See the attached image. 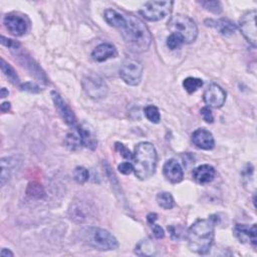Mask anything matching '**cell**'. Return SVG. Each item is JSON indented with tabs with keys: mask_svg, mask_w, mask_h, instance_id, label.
<instances>
[{
	"mask_svg": "<svg viewBox=\"0 0 257 257\" xmlns=\"http://www.w3.org/2000/svg\"><path fill=\"white\" fill-rule=\"evenodd\" d=\"M82 88L85 94L96 100L106 98L109 92V88L105 80L98 76H88L83 78Z\"/></svg>",
	"mask_w": 257,
	"mask_h": 257,
	"instance_id": "8",
	"label": "cell"
},
{
	"mask_svg": "<svg viewBox=\"0 0 257 257\" xmlns=\"http://www.w3.org/2000/svg\"><path fill=\"white\" fill-rule=\"evenodd\" d=\"M144 114L150 122L154 124H159L161 121V115L157 107L148 106L144 109Z\"/></svg>",
	"mask_w": 257,
	"mask_h": 257,
	"instance_id": "28",
	"label": "cell"
},
{
	"mask_svg": "<svg viewBox=\"0 0 257 257\" xmlns=\"http://www.w3.org/2000/svg\"><path fill=\"white\" fill-rule=\"evenodd\" d=\"M203 99L207 107L219 109L221 107H223V105L225 104L226 93L220 87V85L216 83H211L206 89V91H205L203 95Z\"/></svg>",
	"mask_w": 257,
	"mask_h": 257,
	"instance_id": "10",
	"label": "cell"
},
{
	"mask_svg": "<svg viewBox=\"0 0 257 257\" xmlns=\"http://www.w3.org/2000/svg\"><path fill=\"white\" fill-rule=\"evenodd\" d=\"M151 227H152V231H153L154 236H155L157 239H162V238H164V236H165V231H164V229H163L160 225L155 224V223H153V224H151Z\"/></svg>",
	"mask_w": 257,
	"mask_h": 257,
	"instance_id": "35",
	"label": "cell"
},
{
	"mask_svg": "<svg viewBox=\"0 0 257 257\" xmlns=\"http://www.w3.org/2000/svg\"><path fill=\"white\" fill-rule=\"evenodd\" d=\"M173 1H148L142 5L139 13L149 21H159L168 16L173 8Z\"/></svg>",
	"mask_w": 257,
	"mask_h": 257,
	"instance_id": "6",
	"label": "cell"
},
{
	"mask_svg": "<svg viewBox=\"0 0 257 257\" xmlns=\"http://www.w3.org/2000/svg\"><path fill=\"white\" fill-rule=\"evenodd\" d=\"M166 43H167V46L170 49L174 50V49L179 48L184 42H183V40L178 36H176V34H172V33H171L170 36L168 37V39H167V42Z\"/></svg>",
	"mask_w": 257,
	"mask_h": 257,
	"instance_id": "32",
	"label": "cell"
},
{
	"mask_svg": "<svg viewBox=\"0 0 257 257\" xmlns=\"http://www.w3.org/2000/svg\"><path fill=\"white\" fill-rule=\"evenodd\" d=\"M158 215L156 213H150L148 216H147V220L149 222V224H153V223H155V221L157 220V217Z\"/></svg>",
	"mask_w": 257,
	"mask_h": 257,
	"instance_id": "37",
	"label": "cell"
},
{
	"mask_svg": "<svg viewBox=\"0 0 257 257\" xmlns=\"http://www.w3.org/2000/svg\"><path fill=\"white\" fill-rule=\"evenodd\" d=\"M200 114L203 118V119L206 123H209V124H212L214 122V117H213V114H212V111L210 110L209 107H204L201 109L200 111Z\"/></svg>",
	"mask_w": 257,
	"mask_h": 257,
	"instance_id": "33",
	"label": "cell"
},
{
	"mask_svg": "<svg viewBox=\"0 0 257 257\" xmlns=\"http://www.w3.org/2000/svg\"><path fill=\"white\" fill-rule=\"evenodd\" d=\"M193 144L202 150L210 151L215 147L213 135L205 129H198L192 134Z\"/></svg>",
	"mask_w": 257,
	"mask_h": 257,
	"instance_id": "15",
	"label": "cell"
},
{
	"mask_svg": "<svg viewBox=\"0 0 257 257\" xmlns=\"http://www.w3.org/2000/svg\"><path fill=\"white\" fill-rule=\"evenodd\" d=\"M117 56V49L111 43H101L98 45L92 53V58L98 62H102Z\"/></svg>",
	"mask_w": 257,
	"mask_h": 257,
	"instance_id": "19",
	"label": "cell"
},
{
	"mask_svg": "<svg viewBox=\"0 0 257 257\" xmlns=\"http://www.w3.org/2000/svg\"><path fill=\"white\" fill-rule=\"evenodd\" d=\"M216 175L215 169L207 164H204L195 168L192 172V177L196 183L200 185H206L211 183Z\"/></svg>",
	"mask_w": 257,
	"mask_h": 257,
	"instance_id": "16",
	"label": "cell"
},
{
	"mask_svg": "<svg viewBox=\"0 0 257 257\" xmlns=\"http://www.w3.org/2000/svg\"><path fill=\"white\" fill-rule=\"evenodd\" d=\"M51 95V99L54 100V104L55 107L57 109V111L59 112V116L61 117V119L64 121V123L73 128H76L78 126L77 123V118L73 112V110L70 108L66 102L63 100V99L61 98V96L57 93L56 91H53L50 93Z\"/></svg>",
	"mask_w": 257,
	"mask_h": 257,
	"instance_id": "11",
	"label": "cell"
},
{
	"mask_svg": "<svg viewBox=\"0 0 257 257\" xmlns=\"http://www.w3.org/2000/svg\"><path fill=\"white\" fill-rule=\"evenodd\" d=\"M78 235L82 243L87 244L97 250L110 251L116 250L119 247V242L117 238L108 230L99 227H82L78 232Z\"/></svg>",
	"mask_w": 257,
	"mask_h": 257,
	"instance_id": "4",
	"label": "cell"
},
{
	"mask_svg": "<svg viewBox=\"0 0 257 257\" xmlns=\"http://www.w3.org/2000/svg\"><path fill=\"white\" fill-rule=\"evenodd\" d=\"M115 149L117 152L119 153L123 158L127 160H133L134 159V154L131 153V151L122 143H116L115 144Z\"/></svg>",
	"mask_w": 257,
	"mask_h": 257,
	"instance_id": "31",
	"label": "cell"
},
{
	"mask_svg": "<svg viewBox=\"0 0 257 257\" xmlns=\"http://www.w3.org/2000/svg\"><path fill=\"white\" fill-rule=\"evenodd\" d=\"M158 249H156V245L149 240H143L138 245L136 246V254L140 256H152L156 255Z\"/></svg>",
	"mask_w": 257,
	"mask_h": 257,
	"instance_id": "21",
	"label": "cell"
},
{
	"mask_svg": "<svg viewBox=\"0 0 257 257\" xmlns=\"http://www.w3.org/2000/svg\"><path fill=\"white\" fill-rule=\"evenodd\" d=\"M198 3L206 10L215 14H219L222 12V5L219 1H208L207 0V1H198Z\"/></svg>",
	"mask_w": 257,
	"mask_h": 257,
	"instance_id": "30",
	"label": "cell"
},
{
	"mask_svg": "<svg viewBox=\"0 0 257 257\" xmlns=\"http://www.w3.org/2000/svg\"><path fill=\"white\" fill-rule=\"evenodd\" d=\"M1 256L2 257H8V256H14V254H13V252H11L9 249H6V248H3L2 250H1Z\"/></svg>",
	"mask_w": 257,
	"mask_h": 257,
	"instance_id": "39",
	"label": "cell"
},
{
	"mask_svg": "<svg viewBox=\"0 0 257 257\" xmlns=\"http://www.w3.org/2000/svg\"><path fill=\"white\" fill-rule=\"evenodd\" d=\"M134 173L140 180H147L155 173L158 155L156 148L149 142L139 143L134 151Z\"/></svg>",
	"mask_w": 257,
	"mask_h": 257,
	"instance_id": "3",
	"label": "cell"
},
{
	"mask_svg": "<svg viewBox=\"0 0 257 257\" xmlns=\"http://www.w3.org/2000/svg\"><path fill=\"white\" fill-rule=\"evenodd\" d=\"M1 71L11 83L15 85L20 83V79L19 76H17L16 72L14 71V68L9 63H7L3 59H1Z\"/></svg>",
	"mask_w": 257,
	"mask_h": 257,
	"instance_id": "24",
	"label": "cell"
},
{
	"mask_svg": "<svg viewBox=\"0 0 257 257\" xmlns=\"http://www.w3.org/2000/svg\"><path fill=\"white\" fill-rule=\"evenodd\" d=\"M163 173L165 178L172 184H178L184 178L183 168L181 164L175 159H170L165 163L163 167Z\"/></svg>",
	"mask_w": 257,
	"mask_h": 257,
	"instance_id": "14",
	"label": "cell"
},
{
	"mask_svg": "<svg viewBox=\"0 0 257 257\" xmlns=\"http://www.w3.org/2000/svg\"><path fill=\"white\" fill-rule=\"evenodd\" d=\"M256 15L257 11L255 9L249 10L244 13L240 20H239V27L243 34L245 40L253 46L256 47L257 43V30H256Z\"/></svg>",
	"mask_w": 257,
	"mask_h": 257,
	"instance_id": "9",
	"label": "cell"
},
{
	"mask_svg": "<svg viewBox=\"0 0 257 257\" xmlns=\"http://www.w3.org/2000/svg\"><path fill=\"white\" fill-rule=\"evenodd\" d=\"M8 95H9V92L5 88H2L1 89V93H0V97H1L3 99V98L8 97Z\"/></svg>",
	"mask_w": 257,
	"mask_h": 257,
	"instance_id": "40",
	"label": "cell"
},
{
	"mask_svg": "<svg viewBox=\"0 0 257 257\" xmlns=\"http://www.w3.org/2000/svg\"><path fill=\"white\" fill-rule=\"evenodd\" d=\"M207 26L215 28L220 34L224 37H230L237 29V26L229 20L219 19V20H207L205 21Z\"/></svg>",
	"mask_w": 257,
	"mask_h": 257,
	"instance_id": "17",
	"label": "cell"
},
{
	"mask_svg": "<svg viewBox=\"0 0 257 257\" xmlns=\"http://www.w3.org/2000/svg\"><path fill=\"white\" fill-rule=\"evenodd\" d=\"M21 90L25 91V92H29V93H38L40 92V87L36 83H32V82H26L24 84L21 85Z\"/></svg>",
	"mask_w": 257,
	"mask_h": 257,
	"instance_id": "36",
	"label": "cell"
},
{
	"mask_svg": "<svg viewBox=\"0 0 257 257\" xmlns=\"http://www.w3.org/2000/svg\"><path fill=\"white\" fill-rule=\"evenodd\" d=\"M235 237L242 243H248L253 247L257 245L256 225L248 224H236L233 229Z\"/></svg>",
	"mask_w": 257,
	"mask_h": 257,
	"instance_id": "13",
	"label": "cell"
},
{
	"mask_svg": "<svg viewBox=\"0 0 257 257\" xmlns=\"http://www.w3.org/2000/svg\"><path fill=\"white\" fill-rule=\"evenodd\" d=\"M26 194L33 199H42L45 196L43 187L41 186V184L37 182H32L28 185L26 189Z\"/></svg>",
	"mask_w": 257,
	"mask_h": 257,
	"instance_id": "25",
	"label": "cell"
},
{
	"mask_svg": "<svg viewBox=\"0 0 257 257\" xmlns=\"http://www.w3.org/2000/svg\"><path fill=\"white\" fill-rule=\"evenodd\" d=\"M168 28L172 34L178 36L184 43H192L198 36V28L195 21L189 16L176 14L168 21Z\"/></svg>",
	"mask_w": 257,
	"mask_h": 257,
	"instance_id": "5",
	"label": "cell"
},
{
	"mask_svg": "<svg viewBox=\"0 0 257 257\" xmlns=\"http://www.w3.org/2000/svg\"><path fill=\"white\" fill-rule=\"evenodd\" d=\"M118 169L122 174L130 175L132 172H134V165L130 162H124L118 166Z\"/></svg>",
	"mask_w": 257,
	"mask_h": 257,
	"instance_id": "34",
	"label": "cell"
},
{
	"mask_svg": "<svg viewBox=\"0 0 257 257\" xmlns=\"http://www.w3.org/2000/svg\"><path fill=\"white\" fill-rule=\"evenodd\" d=\"M64 143L72 151H75V150L79 149L80 146H82L81 138H80V136H79V134L78 132L68 134L66 136Z\"/></svg>",
	"mask_w": 257,
	"mask_h": 257,
	"instance_id": "27",
	"label": "cell"
},
{
	"mask_svg": "<svg viewBox=\"0 0 257 257\" xmlns=\"http://www.w3.org/2000/svg\"><path fill=\"white\" fill-rule=\"evenodd\" d=\"M15 165V161L12 158H2L1 159V186H4L10 178L11 170Z\"/></svg>",
	"mask_w": 257,
	"mask_h": 257,
	"instance_id": "22",
	"label": "cell"
},
{
	"mask_svg": "<svg viewBox=\"0 0 257 257\" xmlns=\"http://www.w3.org/2000/svg\"><path fill=\"white\" fill-rule=\"evenodd\" d=\"M104 17H105V20L113 27H117V28L121 29L126 23V15L119 13V11L113 8H109L105 10Z\"/></svg>",
	"mask_w": 257,
	"mask_h": 257,
	"instance_id": "20",
	"label": "cell"
},
{
	"mask_svg": "<svg viewBox=\"0 0 257 257\" xmlns=\"http://www.w3.org/2000/svg\"><path fill=\"white\" fill-rule=\"evenodd\" d=\"M74 178L79 184H84L90 178L89 170L84 167H77L74 171Z\"/></svg>",
	"mask_w": 257,
	"mask_h": 257,
	"instance_id": "29",
	"label": "cell"
},
{
	"mask_svg": "<svg viewBox=\"0 0 257 257\" xmlns=\"http://www.w3.org/2000/svg\"><path fill=\"white\" fill-rule=\"evenodd\" d=\"M68 213H70V218L74 222L78 224H81L89 219L90 210L87 204H84L83 202H76L71 206Z\"/></svg>",
	"mask_w": 257,
	"mask_h": 257,
	"instance_id": "18",
	"label": "cell"
},
{
	"mask_svg": "<svg viewBox=\"0 0 257 257\" xmlns=\"http://www.w3.org/2000/svg\"><path fill=\"white\" fill-rule=\"evenodd\" d=\"M157 203L159 206L165 210H170L174 207L175 201L172 194L169 192H160L157 195Z\"/></svg>",
	"mask_w": 257,
	"mask_h": 257,
	"instance_id": "23",
	"label": "cell"
},
{
	"mask_svg": "<svg viewBox=\"0 0 257 257\" xmlns=\"http://www.w3.org/2000/svg\"><path fill=\"white\" fill-rule=\"evenodd\" d=\"M10 108H11V104H10V102L5 101V102H3V104L1 105V112L2 113H7L10 110Z\"/></svg>",
	"mask_w": 257,
	"mask_h": 257,
	"instance_id": "38",
	"label": "cell"
},
{
	"mask_svg": "<svg viewBox=\"0 0 257 257\" xmlns=\"http://www.w3.org/2000/svg\"><path fill=\"white\" fill-rule=\"evenodd\" d=\"M219 223V217L211 215L207 219H198L188 230V245L191 251L205 255L207 254L214 242L215 226Z\"/></svg>",
	"mask_w": 257,
	"mask_h": 257,
	"instance_id": "1",
	"label": "cell"
},
{
	"mask_svg": "<svg viewBox=\"0 0 257 257\" xmlns=\"http://www.w3.org/2000/svg\"><path fill=\"white\" fill-rule=\"evenodd\" d=\"M119 77L129 85L136 87L141 82L142 76H143V65L140 61L133 59H126L121 67H119Z\"/></svg>",
	"mask_w": 257,
	"mask_h": 257,
	"instance_id": "7",
	"label": "cell"
},
{
	"mask_svg": "<svg viewBox=\"0 0 257 257\" xmlns=\"http://www.w3.org/2000/svg\"><path fill=\"white\" fill-rule=\"evenodd\" d=\"M121 30L125 43L133 53H144L150 48L152 34L139 17L126 15V23Z\"/></svg>",
	"mask_w": 257,
	"mask_h": 257,
	"instance_id": "2",
	"label": "cell"
},
{
	"mask_svg": "<svg viewBox=\"0 0 257 257\" xmlns=\"http://www.w3.org/2000/svg\"><path fill=\"white\" fill-rule=\"evenodd\" d=\"M4 25L14 37H21L27 31V22L22 16L10 13L4 17Z\"/></svg>",
	"mask_w": 257,
	"mask_h": 257,
	"instance_id": "12",
	"label": "cell"
},
{
	"mask_svg": "<svg viewBox=\"0 0 257 257\" xmlns=\"http://www.w3.org/2000/svg\"><path fill=\"white\" fill-rule=\"evenodd\" d=\"M202 85H203V80L198 78L189 77L183 80V87L189 94L195 93L196 91L202 88Z\"/></svg>",
	"mask_w": 257,
	"mask_h": 257,
	"instance_id": "26",
	"label": "cell"
}]
</instances>
